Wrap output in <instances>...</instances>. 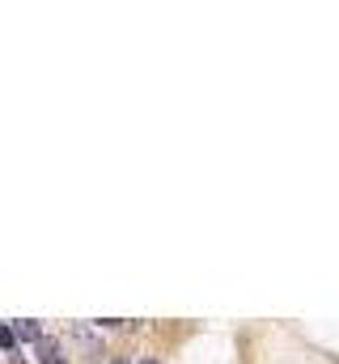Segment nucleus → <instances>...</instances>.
Instances as JSON below:
<instances>
[{
  "label": "nucleus",
  "mask_w": 339,
  "mask_h": 364,
  "mask_svg": "<svg viewBox=\"0 0 339 364\" xmlns=\"http://www.w3.org/2000/svg\"><path fill=\"white\" fill-rule=\"evenodd\" d=\"M43 364H64V352H60V343H43Z\"/></svg>",
  "instance_id": "obj_1"
},
{
  "label": "nucleus",
  "mask_w": 339,
  "mask_h": 364,
  "mask_svg": "<svg viewBox=\"0 0 339 364\" xmlns=\"http://www.w3.org/2000/svg\"><path fill=\"white\" fill-rule=\"evenodd\" d=\"M13 331H17V339H30V343L38 339V322H17Z\"/></svg>",
  "instance_id": "obj_2"
},
{
  "label": "nucleus",
  "mask_w": 339,
  "mask_h": 364,
  "mask_svg": "<svg viewBox=\"0 0 339 364\" xmlns=\"http://www.w3.org/2000/svg\"><path fill=\"white\" fill-rule=\"evenodd\" d=\"M110 364H132V360H123V356H115V360H110Z\"/></svg>",
  "instance_id": "obj_3"
},
{
  "label": "nucleus",
  "mask_w": 339,
  "mask_h": 364,
  "mask_svg": "<svg viewBox=\"0 0 339 364\" xmlns=\"http://www.w3.org/2000/svg\"><path fill=\"white\" fill-rule=\"evenodd\" d=\"M140 364H157V360H140Z\"/></svg>",
  "instance_id": "obj_4"
}]
</instances>
